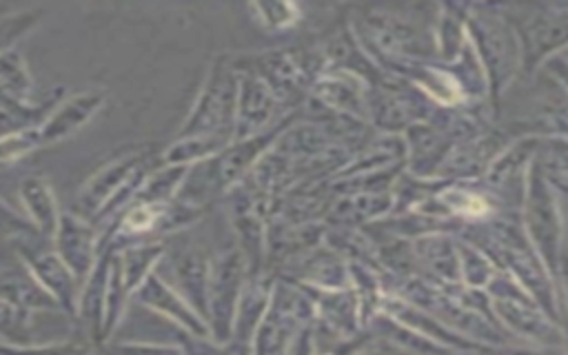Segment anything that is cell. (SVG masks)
<instances>
[{
  "instance_id": "obj_1",
  "label": "cell",
  "mask_w": 568,
  "mask_h": 355,
  "mask_svg": "<svg viewBox=\"0 0 568 355\" xmlns=\"http://www.w3.org/2000/svg\"><path fill=\"white\" fill-rule=\"evenodd\" d=\"M490 293V311L506 324L513 333L537 342L561 339L559 326L539 308V304L510 277L495 275L486 286Z\"/></svg>"
},
{
  "instance_id": "obj_2",
  "label": "cell",
  "mask_w": 568,
  "mask_h": 355,
  "mask_svg": "<svg viewBox=\"0 0 568 355\" xmlns=\"http://www.w3.org/2000/svg\"><path fill=\"white\" fill-rule=\"evenodd\" d=\"M526 233L537 257L550 273H561V217L555 206L550 186L541 171L530 169L528 195H526Z\"/></svg>"
},
{
  "instance_id": "obj_3",
  "label": "cell",
  "mask_w": 568,
  "mask_h": 355,
  "mask_svg": "<svg viewBox=\"0 0 568 355\" xmlns=\"http://www.w3.org/2000/svg\"><path fill=\"white\" fill-rule=\"evenodd\" d=\"M242 251L222 253L211 262L209 271V333L217 342H226L233 331L235 306L244 286Z\"/></svg>"
},
{
  "instance_id": "obj_4",
  "label": "cell",
  "mask_w": 568,
  "mask_h": 355,
  "mask_svg": "<svg viewBox=\"0 0 568 355\" xmlns=\"http://www.w3.org/2000/svg\"><path fill=\"white\" fill-rule=\"evenodd\" d=\"M235 100V78L229 69L215 67L197 106L193 109L182 135H220L231 126Z\"/></svg>"
},
{
  "instance_id": "obj_5",
  "label": "cell",
  "mask_w": 568,
  "mask_h": 355,
  "mask_svg": "<svg viewBox=\"0 0 568 355\" xmlns=\"http://www.w3.org/2000/svg\"><path fill=\"white\" fill-rule=\"evenodd\" d=\"M33 237L16 240L18 253L24 268L33 275V280L64 308L67 313H78V295H80V282L71 275V271L62 264V260L55 255V251H44L33 246Z\"/></svg>"
},
{
  "instance_id": "obj_6",
  "label": "cell",
  "mask_w": 568,
  "mask_h": 355,
  "mask_svg": "<svg viewBox=\"0 0 568 355\" xmlns=\"http://www.w3.org/2000/svg\"><path fill=\"white\" fill-rule=\"evenodd\" d=\"M51 240L55 244V255L62 260V264L78 282H84L98 260V242L89 222L80 220L73 213H62Z\"/></svg>"
},
{
  "instance_id": "obj_7",
  "label": "cell",
  "mask_w": 568,
  "mask_h": 355,
  "mask_svg": "<svg viewBox=\"0 0 568 355\" xmlns=\"http://www.w3.org/2000/svg\"><path fill=\"white\" fill-rule=\"evenodd\" d=\"M138 166H140V158L138 155H126V158L113 160L111 164L100 169L78 191V197H75V204H73V215H78L84 222L89 217H98L100 211L120 191V186L135 173Z\"/></svg>"
},
{
  "instance_id": "obj_8",
  "label": "cell",
  "mask_w": 568,
  "mask_h": 355,
  "mask_svg": "<svg viewBox=\"0 0 568 355\" xmlns=\"http://www.w3.org/2000/svg\"><path fill=\"white\" fill-rule=\"evenodd\" d=\"M133 295L144 306H149L155 313L164 315L166 320L180 324L193 337H202V339L211 337L206 322L184 302V297L178 291H173L164 280H160V275L151 273Z\"/></svg>"
},
{
  "instance_id": "obj_9",
  "label": "cell",
  "mask_w": 568,
  "mask_h": 355,
  "mask_svg": "<svg viewBox=\"0 0 568 355\" xmlns=\"http://www.w3.org/2000/svg\"><path fill=\"white\" fill-rule=\"evenodd\" d=\"M102 102H104L102 93L89 91L58 104L40 124L31 126L38 149L60 142L71 133H75L87 120H91V115L102 106Z\"/></svg>"
},
{
  "instance_id": "obj_10",
  "label": "cell",
  "mask_w": 568,
  "mask_h": 355,
  "mask_svg": "<svg viewBox=\"0 0 568 355\" xmlns=\"http://www.w3.org/2000/svg\"><path fill=\"white\" fill-rule=\"evenodd\" d=\"M209 271L211 262L200 251H186L175 257V277L182 291L180 295L204 322L209 320Z\"/></svg>"
},
{
  "instance_id": "obj_11",
  "label": "cell",
  "mask_w": 568,
  "mask_h": 355,
  "mask_svg": "<svg viewBox=\"0 0 568 355\" xmlns=\"http://www.w3.org/2000/svg\"><path fill=\"white\" fill-rule=\"evenodd\" d=\"M413 253L435 277L448 284H459V257L457 244L444 233L419 235L413 244Z\"/></svg>"
},
{
  "instance_id": "obj_12",
  "label": "cell",
  "mask_w": 568,
  "mask_h": 355,
  "mask_svg": "<svg viewBox=\"0 0 568 355\" xmlns=\"http://www.w3.org/2000/svg\"><path fill=\"white\" fill-rule=\"evenodd\" d=\"M18 191H20L22 206L27 211V220L36 226L40 235L53 237L60 222V213L49 184L42 178L31 175L20 182Z\"/></svg>"
},
{
  "instance_id": "obj_13",
  "label": "cell",
  "mask_w": 568,
  "mask_h": 355,
  "mask_svg": "<svg viewBox=\"0 0 568 355\" xmlns=\"http://www.w3.org/2000/svg\"><path fill=\"white\" fill-rule=\"evenodd\" d=\"M0 300L11 302L24 311H62L60 304L33 280V275L22 271H0Z\"/></svg>"
},
{
  "instance_id": "obj_14",
  "label": "cell",
  "mask_w": 568,
  "mask_h": 355,
  "mask_svg": "<svg viewBox=\"0 0 568 355\" xmlns=\"http://www.w3.org/2000/svg\"><path fill=\"white\" fill-rule=\"evenodd\" d=\"M477 44L481 49L484 62L490 71V82L493 87H499L513 69V38L510 31L504 29L501 24H490V22H479L477 31Z\"/></svg>"
},
{
  "instance_id": "obj_15",
  "label": "cell",
  "mask_w": 568,
  "mask_h": 355,
  "mask_svg": "<svg viewBox=\"0 0 568 355\" xmlns=\"http://www.w3.org/2000/svg\"><path fill=\"white\" fill-rule=\"evenodd\" d=\"M109 255H100L87 275L82 293L78 295V313L82 315L84 324L89 326V335L93 342H100L102 331V313H104V288H106V273H109Z\"/></svg>"
},
{
  "instance_id": "obj_16",
  "label": "cell",
  "mask_w": 568,
  "mask_h": 355,
  "mask_svg": "<svg viewBox=\"0 0 568 355\" xmlns=\"http://www.w3.org/2000/svg\"><path fill=\"white\" fill-rule=\"evenodd\" d=\"M271 291L257 280H251V282L246 280V284L242 286L235 315H233V331H231V335H235L240 342H248L253 337V331L268 306Z\"/></svg>"
},
{
  "instance_id": "obj_17",
  "label": "cell",
  "mask_w": 568,
  "mask_h": 355,
  "mask_svg": "<svg viewBox=\"0 0 568 355\" xmlns=\"http://www.w3.org/2000/svg\"><path fill=\"white\" fill-rule=\"evenodd\" d=\"M164 248L162 244H140V246H129L122 253H118L120 260V271H122V282L129 295H133L142 282L153 273L158 260H162Z\"/></svg>"
},
{
  "instance_id": "obj_18",
  "label": "cell",
  "mask_w": 568,
  "mask_h": 355,
  "mask_svg": "<svg viewBox=\"0 0 568 355\" xmlns=\"http://www.w3.org/2000/svg\"><path fill=\"white\" fill-rule=\"evenodd\" d=\"M0 95L22 104H29L31 98V75L16 47L0 53Z\"/></svg>"
},
{
  "instance_id": "obj_19",
  "label": "cell",
  "mask_w": 568,
  "mask_h": 355,
  "mask_svg": "<svg viewBox=\"0 0 568 355\" xmlns=\"http://www.w3.org/2000/svg\"><path fill=\"white\" fill-rule=\"evenodd\" d=\"M271 100L257 80H246L242 84V98H240V129L237 135H246L253 129L262 126L268 120Z\"/></svg>"
},
{
  "instance_id": "obj_20",
  "label": "cell",
  "mask_w": 568,
  "mask_h": 355,
  "mask_svg": "<svg viewBox=\"0 0 568 355\" xmlns=\"http://www.w3.org/2000/svg\"><path fill=\"white\" fill-rule=\"evenodd\" d=\"M457 257H459V284L462 286L479 291V288H486L493 282V277L497 275L495 264L477 246L457 244Z\"/></svg>"
},
{
  "instance_id": "obj_21",
  "label": "cell",
  "mask_w": 568,
  "mask_h": 355,
  "mask_svg": "<svg viewBox=\"0 0 568 355\" xmlns=\"http://www.w3.org/2000/svg\"><path fill=\"white\" fill-rule=\"evenodd\" d=\"M166 211L169 204H149V202H135L120 220V233L138 235L146 233L151 229H158L160 224L166 226Z\"/></svg>"
},
{
  "instance_id": "obj_22",
  "label": "cell",
  "mask_w": 568,
  "mask_h": 355,
  "mask_svg": "<svg viewBox=\"0 0 568 355\" xmlns=\"http://www.w3.org/2000/svg\"><path fill=\"white\" fill-rule=\"evenodd\" d=\"M0 339H4L9 346H29V311L0 300Z\"/></svg>"
},
{
  "instance_id": "obj_23",
  "label": "cell",
  "mask_w": 568,
  "mask_h": 355,
  "mask_svg": "<svg viewBox=\"0 0 568 355\" xmlns=\"http://www.w3.org/2000/svg\"><path fill=\"white\" fill-rule=\"evenodd\" d=\"M42 18V9H22L0 16V53L16 47V42L27 36Z\"/></svg>"
},
{
  "instance_id": "obj_24",
  "label": "cell",
  "mask_w": 568,
  "mask_h": 355,
  "mask_svg": "<svg viewBox=\"0 0 568 355\" xmlns=\"http://www.w3.org/2000/svg\"><path fill=\"white\" fill-rule=\"evenodd\" d=\"M437 200L444 206V213H453L462 217H484L490 211L488 202L481 195H475L462 189H446L439 193Z\"/></svg>"
},
{
  "instance_id": "obj_25",
  "label": "cell",
  "mask_w": 568,
  "mask_h": 355,
  "mask_svg": "<svg viewBox=\"0 0 568 355\" xmlns=\"http://www.w3.org/2000/svg\"><path fill=\"white\" fill-rule=\"evenodd\" d=\"M390 209V197L382 195H353L346 202H339L335 206V217L339 222H353L357 217H375L377 213H384Z\"/></svg>"
},
{
  "instance_id": "obj_26",
  "label": "cell",
  "mask_w": 568,
  "mask_h": 355,
  "mask_svg": "<svg viewBox=\"0 0 568 355\" xmlns=\"http://www.w3.org/2000/svg\"><path fill=\"white\" fill-rule=\"evenodd\" d=\"M33 235H40L36 231V226L0 197V242H4V240L16 242L22 237H33Z\"/></svg>"
},
{
  "instance_id": "obj_27",
  "label": "cell",
  "mask_w": 568,
  "mask_h": 355,
  "mask_svg": "<svg viewBox=\"0 0 568 355\" xmlns=\"http://www.w3.org/2000/svg\"><path fill=\"white\" fill-rule=\"evenodd\" d=\"M0 355H80L75 344H49V346H0Z\"/></svg>"
},
{
  "instance_id": "obj_28",
  "label": "cell",
  "mask_w": 568,
  "mask_h": 355,
  "mask_svg": "<svg viewBox=\"0 0 568 355\" xmlns=\"http://www.w3.org/2000/svg\"><path fill=\"white\" fill-rule=\"evenodd\" d=\"M253 9L262 13L264 24L268 27H288L297 18V9L293 4H255Z\"/></svg>"
},
{
  "instance_id": "obj_29",
  "label": "cell",
  "mask_w": 568,
  "mask_h": 355,
  "mask_svg": "<svg viewBox=\"0 0 568 355\" xmlns=\"http://www.w3.org/2000/svg\"><path fill=\"white\" fill-rule=\"evenodd\" d=\"M111 355H180V351L158 344H122L111 351Z\"/></svg>"
},
{
  "instance_id": "obj_30",
  "label": "cell",
  "mask_w": 568,
  "mask_h": 355,
  "mask_svg": "<svg viewBox=\"0 0 568 355\" xmlns=\"http://www.w3.org/2000/svg\"><path fill=\"white\" fill-rule=\"evenodd\" d=\"M286 355H313V331L308 326H300L286 346Z\"/></svg>"
},
{
  "instance_id": "obj_31",
  "label": "cell",
  "mask_w": 568,
  "mask_h": 355,
  "mask_svg": "<svg viewBox=\"0 0 568 355\" xmlns=\"http://www.w3.org/2000/svg\"><path fill=\"white\" fill-rule=\"evenodd\" d=\"M351 355H410V353H406V351H402L399 346H395V344H390V342H386V339L379 337V339H375V342H371V344L357 348V351L351 353Z\"/></svg>"
},
{
  "instance_id": "obj_32",
  "label": "cell",
  "mask_w": 568,
  "mask_h": 355,
  "mask_svg": "<svg viewBox=\"0 0 568 355\" xmlns=\"http://www.w3.org/2000/svg\"><path fill=\"white\" fill-rule=\"evenodd\" d=\"M479 351V348H477ZM450 355H475V351H470V353H450Z\"/></svg>"
}]
</instances>
